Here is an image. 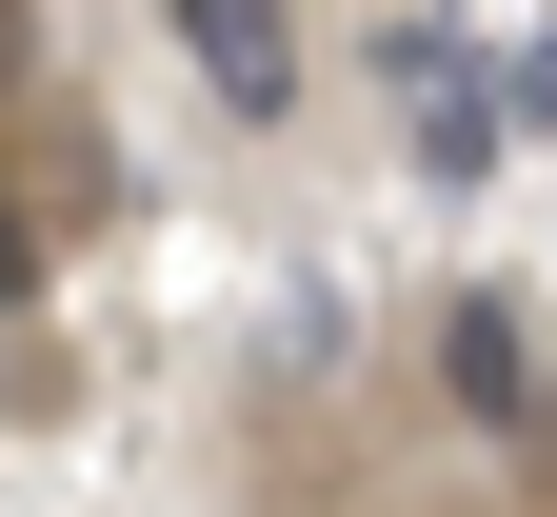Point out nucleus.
Listing matches in <instances>:
<instances>
[{
  "label": "nucleus",
  "instance_id": "nucleus-1",
  "mask_svg": "<svg viewBox=\"0 0 557 517\" xmlns=\"http://www.w3.org/2000/svg\"><path fill=\"white\" fill-rule=\"evenodd\" d=\"M418 40H438L498 120H557V0H418Z\"/></svg>",
  "mask_w": 557,
  "mask_h": 517
},
{
  "label": "nucleus",
  "instance_id": "nucleus-2",
  "mask_svg": "<svg viewBox=\"0 0 557 517\" xmlns=\"http://www.w3.org/2000/svg\"><path fill=\"white\" fill-rule=\"evenodd\" d=\"M498 139H518V120L478 100L438 40H398V160H418V180H438V199H458V180H498Z\"/></svg>",
  "mask_w": 557,
  "mask_h": 517
},
{
  "label": "nucleus",
  "instance_id": "nucleus-3",
  "mask_svg": "<svg viewBox=\"0 0 557 517\" xmlns=\"http://www.w3.org/2000/svg\"><path fill=\"white\" fill-rule=\"evenodd\" d=\"M438 398L478 418V438H537L557 398H537V338H518V299H458L438 319Z\"/></svg>",
  "mask_w": 557,
  "mask_h": 517
},
{
  "label": "nucleus",
  "instance_id": "nucleus-4",
  "mask_svg": "<svg viewBox=\"0 0 557 517\" xmlns=\"http://www.w3.org/2000/svg\"><path fill=\"white\" fill-rule=\"evenodd\" d=\"M180 40H199V81H220L239 120L299 100V0H180Z\"/></svg>",
  "mask_w": 557,
  "mask_h": 517
},
{
  "label": "nucleus",
  "instance_id": "nucleus-5",
  "mask_svg": "<svg viewBox=\"0 0 557 517\" xmlns=\"http://www.w3.org/2000/svg\"><path fill=\"white\" fill-rule=\"evenodd\" d=\"M21 259H40V219H21V199H0V299H21Z\"/></svg>",
  "mask_w": 557,
  "mask_h": 517
}]
</instances>
